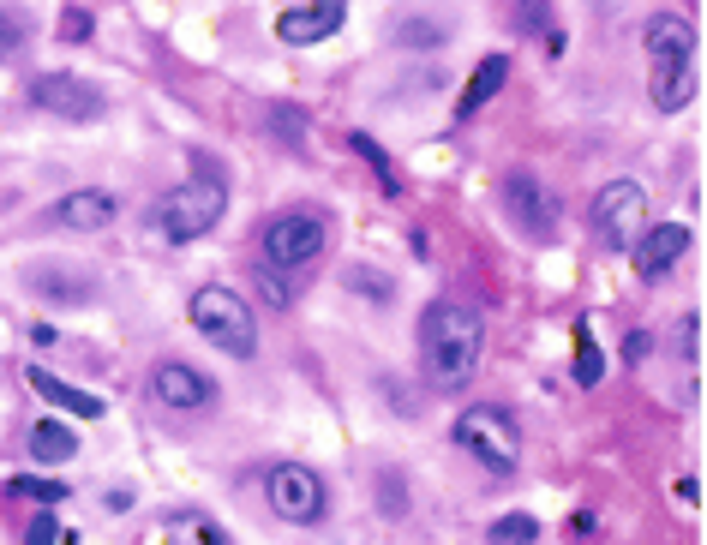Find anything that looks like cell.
<instances>
[{"label":"cell","mask_w":707,"mask_h":545,"mask_svg":"<svg viewBox=\"0 0 707 545\" xmlns=\"http://www.w3.org/2000/svg\"><path fill=\"white\" fill-rule=\"evenodd\" d=\"M486 354V324L462 300H432L420 318V366L438 390H468Z\"/></svg>","instance_id":"obj_1"},{"label":"cell","mask_w":707,"mask_h":545,"mask_svg":"<svg viewBox=\"0 0 707 545\" xmlns=\"http://www.w3.org/2000/svg\"><path fill=\"white\" fill-rule=\"evenodd\" d=\"M192 330L210 348L234 354V360H252L258 354V318H252V306L234 288H198L192 294Z\"/></svg>","instance_id":"obj_2"},{"label":"cell","mask_w":707,"mask_h":545,"mask_svg":"<svg viewBox=\"0 0 707 545\" xmlns=\"http://www.w3.org/2000/svg\"><path fill=\"white\" fill-rule=\"evenodd\" d=\"M324 252H330V222L318 210H282L264 228V258L258 264H270L282 276H306Z\"/></svg>","instance_id":"obj_3"},{"label":"cell","mask_w":707,"mask_h":545,"mask_svg":"<svg viewBox=\"0 0 707 545\" xmlns=\"http://www.w3.org/2000/svg\"><path fill=\"white\" fill-rule=\"evenodd\" d=\"M222 210H228V192H222V180L216 174H198V180H186V186H174L162 204H156V228L168 234V240H204L216 222H222Z\"/></svg>","instance_id":"obj_4"},{"label":"cell","mask_w":707,"mask_h":545,"mask_svg":"<svg viewBox=\"0 0 707 545\" xmlns=\"http://www.w3.org/2000/svg\"><path fill=\"white\" fill-rule=\"evenodd\" d=\"M456 444L486 468V474H516L522 468V432L504 408H462L456 414Z\"/></svg>","instance_id":"obj_5"},{"label":"cell","mask_w":707,"mask_h":545,"mask_svg":"<svg viewBox=\"0 0 707 545\" xmlns=\"http://www.w3.org/2000/svg\"><path fill=\"white\" fill-rule=\"evenodd\" d=\"M642 210H648V192L636 180H612L594 192V210H588V228L606 252H630L636 234H642Z\"/></svg>","instance_id":"obj_6"},{"label":"cell","mask_w":707,"mask_h":545,"mask_svg":"<svg viewBox=\"0 0 707 545\" xmlns=\"http://www.w3.org/2000/svg\"><path fill=\"white\" fill-rule=\"evenodd\" d=\"M264 498H270V510H276L282 522H294V528H312V522H324V510H330L324 480H318L306 462H276V468L264 474Z\"/></svg>","instance_id":"obj_7"},{"label":"cell","mask_w":707,"mask_h":545,"mask_svg":"<svg viewBox=\"0 0 707 545\" xmlns=\"http://www.w3.org/2000/svg\"><path fill=\"white\" fill-rule=\"evenodd\" d=\"M30 96H36L42 114H60V120H102L108 114V96L78 72H42L30 84Z\"/></svg>","instance_id":"obj_8"},{"label":"cell","mask_w":707,"mask_h":545,"mask_svg":"<svg viewBox=\"0 0 707 545\" xmlns=\"http://www.w3.org/2000/svg\"><path fill=\"white\" fill-rule=\"evenodd\" d=\"M498 198H504V210H510V222L522 228V234H552V222H558V204H552V192L528 174V168H516V174H504V186H498Z\"/></svg>","instance_id":"obj_9"},{"label":"cell","mask_w":707,"mask_h":545,"mask_svg":"<svg viewBox=\"0 0 707 545\" xmlns=\"http://www.w3.org/2000/svg\"><path fill=\"white\" fill-rule=\"evenodd\" d=\"M150 396H156L162 408H174V414H198V408L216 402V384H210L204 372H192L186 360H162V366L150 372Z\"/></svg>","instance_id":"obj_10"},{"label":"cell","mask_w":707,"mask_h":545,"mask_svg":"<svg viewBox=\"0 0 707 545\" xmlns=\"http://www.w3.org/2000/svg\"><path fill=\"white\" fill-rule=\"evenodd\" d=\"M342 18H348V0H312V6L282 12V18H276V36H282L288 48H312V42L336 36V30H342Z\"/></svg>","instance_id":"obj_11"},{"label":"cell","mask_w":707,"mask_h":545,"mask_svg":"<svg viewBox=\"0 0 707 545\" xmlns=\"http://www.w3.org/2000/svg\"><path fill=\"white\" fill-rule=\"evenodd\" d=\"M636 270L648 276V282H660V276H672L678 270V258H690V228H678V222H660V228H648V234H636Z\"/></svg>","instance_id":"obj_12"},{"label":"cell","mask_w":707,"mask_h":545,"mask_svg":"<svg viewBox=\"0 0 707 545\" xmlns=\"http://www.w3.org/2000/svg\"><path fill=\"white\" fill-rule=\"evenodd\" d=\"M114 216H120V198H114V192H96V186L66 192V198L54 204V222L72 228V234H96V228H108Z\"/></svg>","instance_id":"obj_13"},{"label":"cell","mask_w":707,"mask_h":545,"mask_svg":"<svg viewBox=\"0 0 707 545\" xmlns=\"http://www.w3.org/2000/svg\"><path fill=\"white\" fill-rule=\"evenodd\" d=\"M642 42H648L654 60H696V24L678 18V12H654L648 30H642Z\"/></svg>","instance_id":"obj_14"},{"label":"cell","mask_w":707,"mask_h":545,"mask_svg":"<svg viewBox=\"0 0 707 545\" xmlns=\"http://www.w3.org/2000/svg\"><path fill=\"white\" fill-rule=\"evenodd\" d=\"M654 108H666V114H678V108H690L696 102V60H654Z\"/></svg>","instance_id":"obj_15"},{"label":"cell","mask_w":707,"mask_h":545,"mask_svg":"<svg viewBox=\"0 0 707 545\" xmlns=\"http://www.w3.org/2000/svg\"><path fill=\"white\" fill-rule=\"evenodd\" d=\"M504 78H510V54H486L480 66H474V78L462 84V96H456V120H468V114H480L498 90H504Z\"/></svg>","instance_id":"obj_16"},{"label":"cell","mask_w":707,"mask_h":545,"mask_svg":"<svg viewBox=\"0 0 707 545\" xmlns=\"http://www.w3.org/2000/svg\"><path fill=\"white\" fill-rule=\"evenodd\" d=\"M30 390L42 396V402H54V408H66L72 420H102V396H90V390H72V384H60L48 366H30Z\"/></svg>","instance_id":"obj_17"},{"label":"cell","mask_w":707,"mask_h":545,"mask_svg":"<svg viewBox=\"0 0 707 545\" xmlns=\"http://www.w3.org/2000/svg\"><path fill=\"white\" fill-rule=\"evenodd\" d=\"M30 456H36V462H72V456H78L72 426H66V420H36V426H30Z\"/></svg>","instance_id":"obj_18"},{"label":"cell","mask_w":707,"mask_h":545,"mask_svg":"<svg viewBox=\"0 0 707 545\" xmlns=\"http://www.w3.org/2000/svg\"><path fill=\"white\" fill-rule=\"evenodd\" d=\"M600 378H606V354H600L594 330L576 324V384H582V390H600Z\"/></svg>","instance_id":"obj_19"},{"label":"cell","mask_w":707,"mask_h":545,"mask_svg":"<svg viewBox=\"0 0 707 545\" xmlns=\"http://www.w3.org/2000/svg\"><path fill=\"white\" fill-rule=\"evenodd\" d=\"M348 144H354V156H366V162H372V174H378V186H384V192L396 198V192H402V180H396V168H390V156H384V150H378V144H372L366 132H354Z\"/></svg>","instance_id":"obj_20"},{"label":"cell","mask_w":707,"mask_h":545,"mask_svg":"<svg viewBox=\"0 0 707 545\" xmlns=\"http://www.w3.org/2000/svg\"><path fill=\"white\" fill-rule=\"evenodd\" d=\"M534 540H540L534 516H498L492 522V545H534Z\"/></svg>","instance_id":"obj_21"},{"label":"cell","mask_w":707,"mask_h":545,"mask_svg":"<svg viewBox=\"0 0 707 545\" xmlns=\"http://www.w3.org/2000/svg\"><path fill=\"white\" fill-rule=\"evenodd\" d=\"M6 498H30V504H60V498H66V486H60V480H30V474H18V480L6 486Z\"/></svg>","instance_id":"obj_22"},{"label":"cell","mask_w":707,"mask_h":545,"mask_svg":"<svg viewBox=\"0 0 707 545\" xmlns=\"http://www.w3.org/2000/svg\"><path fill=\"white\" fill-rule=\"evenodd\" d=\"M252 276H258V288L270 294V306H294V276H282V270H270V264H258V258H252Z\"/></svg>","instance_id":"obj_23"},{"label":"cell","mask_w":707,"mask_h":545,"mask_svg":"<svg viewBox=\"0 0 707 545\" xmlns=\"http://www.w3.org/2000/svg\"><path fill=\"white\" fill-rule=\"evenodd\" d=\"M24 42H30V24H24V12L0 6V54H18Z\"/></svg>","instance_id":"obj_24"},{"label":"cell","mask_w":707,"mask_h":545,"mask_svg":"<svg viewBox=\"0 0 707 545\" xmlns=\"http://www.w3.org/2000/svg\"><path fill=\"white\" fill-rule=\"evenodd\" d=\"M450 30L438 24V18H414V24H402L396 30V42H414V48H432V42H444Z\"/></svg>","instance_id":"obj_25"},{"label":"cell","mask_w":707,"mask_h":545,"mask_svg":"<svg viewBox=\"0 0 707 545\" xmlns=\"http://www.w3.org/2000/svg\"><path fill=\"white\" fill-rule=\"evenodd\" d=\"M348 288H354V294H366V300H378V306L390 300V282H384L378 270H366V264H354V270H348Z\"/></svg>","instance_id":"obj_26"},{"label":"cell","mask_w":707,"mask_h":545,"mask_svg":"<svg viewBox=\"0 0 707 545\" xmlns=\"http://www.w3.org/2000/svg\"><path fill=\"white\" fill-rule=\"evenodd\" d=\"M90 30H96V24H90L84 6H66V12H60V42H90Z\"/></svg>","instance_id":"obj_27"},{"label":"cell","mask_w":707,"mask_h":545,"mask_svg":"<svg viewBox=\"0 0 707 545\" xmlns=\"http://www.w3.org/2000/svg\"><path fill=\"white\" fill-rule=\"evenodd\" d=\"M24 540H30V545H54V540H66V534H60V522L48 516V504H42V516H30V528H24Z\"/></svg>","instance_id":"obj_28"},{"label":"cell","mask_w":707,"mask_h":545,"mask_svg":"<svg viewBox=\"0 0 707 545\" xmlns=\"http://www.w3.org/2000/svg\"><path fill=\"white\" fill-rule=\"evenodd\" d=\"M678 348H684V360H690V366L702 360V318H696V312L678 324Z\"/></svg>","instance_id":"obj_29"},{"label":"cell","mask_w":707,"mask_h":545,"mask_svg":"<svg viewBox=\"0 0 707 545\" xmlns=\"http://www.w3.org/2000/svg\"><path fill=\"white\" fill-rule=\"evenodd\" d=\"M648 354H654V336H648V330H630V336H624V360H630V366H642Z\"/></svg>","instance_id":"obj_30"},{"label":"cell","mask_w":707,"mask_h":545,"mask_svg":"<svg viewBox=\"0 0 707 545\" xmlns=\"http://www.w3.org/2000/svg\"><path fill=\"white\" fill-rule=\"evenodd\" d=\"M522 30H546V0H522Z\"/></svg>","instance_id":"obj_31"},{"label":"cell","mask_w":707,"mask_h":545,"mask_svg":"<svg viewBox=\"0 0 707 545\" xmlns=\"http://www.w3.org/2000/svg\"><path fill=\"white\" fill-rule=\"evenodd\" d=\"M678 504L696 510V504H702V480H678Z\"/></svg>","instance_id":"obj_32"}]
</instances>
